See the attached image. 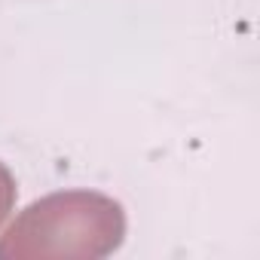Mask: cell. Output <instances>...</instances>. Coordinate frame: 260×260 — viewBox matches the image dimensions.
I'll return each mask as SVG.
<instances>
[{"instance_id": "1", "label": "cell", "mask_w": 260, "mask_h": 260, "mask_svg": "<svg viewBox=\"0 0 260 260\" xmlns=\"http://www.w3.org/2000/svg\"><path fill=\"white\" fill-rule=\"evenodd\" d=\"M125 236L122 205L89 190L52 193L28 205L0 239V260H95L119 248Z\"/></svg>"}, {"instance_id": "2", "label": "cell", "mask_w": 260, "mask_h": 260, "mask_svg": "<svg viewBox=\"0 0 260 260\" xmlns=\"http://www.w3.org/2000/svg\"><path fill=\"white\" fill-rule=\"evenodd\" d=\"M13 205H16V181H13L10 169L0 162V226H4V220L10 217Z\"/></svg>"}]
</instances>
